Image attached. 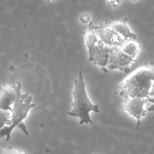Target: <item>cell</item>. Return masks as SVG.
Instances as JSON below:
<instances>
[{
  "instance_id": "6da1fadb",
  "label": "cell",
  "mask_w": 154,
  "mask_h": 154,
  "mask_svg": "<svg viewBox=\"0 0 154 154\" xmlns=\"http://www.w3.org/2000/svg\"><path fill=\"white\" fill-rule=\"evenodd\" d=\"M154 82V67L143 66L132 72L120 83V96L124 99L149 98Z\"/></svg>"
},
{
  "instance_id": "7a4b0ae2",
  "label": "cell",
  "mask_w": 154,
  "mask_h": 154,
  "mask_svg": "<svg viewBox=\"0 0 154 154\" xmlns=\"http://www.w3.org/2000/svg\"><path fill=\"white\" fill-rule=\"evenodd\" d=\"M75 87L72 92L74 101L72 110L68 112L71 116L77 117L80 119L79 125L93 124L90 116L91 111L99 113V106L91 102L86 90V85L81 70H80L78 79L75 81Z\"/></svg>"
},
{
  "instance_id": "3957f363",
  "label": "cell",
  "mask_w": 154,
  "mask_h": 154,
  "mask_svg": "<svg viewBox=\"0 0 154 154\" xmlns=\"http://www.w3.org/2000/svg\"><path fill=\"white\" fill-rule=\"evenodd\" d=\"M17 87V97L14 103L12 109V124L10 126H5L0 130V137H6V141L11 138L12 131L15 128H19L27 136L29 133L26 126L23 123L26 119L28 113L31 109L34 107L36 105L32 103V98L28 93L22 94L21 91V85L19 82Z\"/></svg>"
},
{
  "instance_id": "277c9868",
  "label": "cell",
  "mask_w": 154,
  "mask_h": 154,
  "mask_svg": "<svg viewBox=\"0 0 154 154\" xmlns=\"http://www.w3.org/2000/svg\"><path fill=\"white\" fill-rule=\"evenodd\" d=\"M137 60L124 53L120 47H111L106 68L110 70L119 69L125 73L131 71L130 66Z\"/></svg>"
},
{
  "instance_id": "5b68a950",
  "label": "cell",
  "mask_w": 154,
  "mask_h": 154,
  "mask_svg": "<svg viewBox=\"0 0 154 154\" xmlns=\"http://www.w3.org/2000/svg\"><path fill=\"white\" fill-rule=\"evenodd\" d=\"M149 98L128 97L124 98L121 106L122 110L137 119V127L141 126V119L146 115L145 105L149 101Z\"/></svg>"
},
{
  "instance_id": "8992f818",
  "label": "cell",
  "mask_w": 154,
  "mask_h": 154,
  "mask_svg": "<svg viewBox=\"0 0 154 154\" xmlns=\"http://www.w3.org/2000/svg\"><path fill=\"white\" fill-rule=\"evenodd\" d=\"M94 30L99 39L110 47H120L125 40L119 34L109 23L94 26Z\"/></svg>"
},
{
  "instance_id": "52a82bcc",
  "label": "cell",
  "mask_w": 154,
  "mask_h": 154,
  "mask_svg": "<svg viewBox=\"0 0 154 154\" xmlns=\"http://www.w3.org/2000/svg\"><path fill=\"white\" fill-rule=\"evenodd\" d=\"M111 48L99 40L89 54L90 61L106 70L105 67L107 66Z\"/></svg>"
},
{
  "instance_id": "ba28073f",
  "label": "cell",
  "mask_w": 154,
  "mask_h": 154,
  "mask_svg": "<svg viewBox=\"0 0 154 154\" xmlns=\"http://www.w3.org/2000/svg\"><path fill=\"white\" fill-rule=\"evenodd\" d=\"M17 97V86L3 84L0 87V109L11 111Z\"/></svg>"
},
{
  "instance_id": "9c48e42d",
  "label": "cell",
  "mask_w": 154,
  "mask_h": 154,
  "mask_svg": "<svg viewBox=\"0 0 154 154\" xmlns=\"http://www.w3.org/2000/svg\"><path fill=\"white\" fill-rule=\"evenodd\" d=\"M128 18H125L122 20L109 23L112 28L120 34L125 40H137V36L130 30L127 25Z\"/></svg>"
},
{
  "instance_id": "30bf717a",
  "label": "cell",
  "mask_w": 154,
  "mask_h": 154,
  "mask_svg": "<svg viewBox=\"0 0 154 154\" xmlns=\"http://www.w3.org/2000/svg\"><path fill=\"white\" fill-rule=\"evenodd\" d=\"M140 42L137 40H126L120 47L121 50L127 55L136 59L141 49Z\"/></svg>"
},
{
  "instance_id": "8fae6325",
  "label": "cell",
  "mask_w": 154,
  "mask_h": 154,
  "mask_svg": "<svg viewBox=\"0 0 154 154\" xmlns=\"http://www.w3.org/2000/svg\"><path fill=\"white\" fill-rule=\"evenodd\" d=\"M85 38V43L90 54L97 42L99 40L97 35L94 30V25L91 22L89 24L88 29L83 32Z\"/></svg>"
},
{
  "instance_id": "7c38bea8",
  "label": "cell",
  "mask_w": 154,
  "mask_h": 154,
  "mask_svg": "<svg viewBox=\"0 0 154 154\" xmlns=\"http://www.w3.org/2000/svg\"><path fill=\"white\" fill-rule=\"evenodd\" d=\"M11 112L0 109V130L5 126L12 124Z\"/></svg>"
},
{
  "instance_id": "4fadbf2b",
  "label": "cell",
  "mask_w": 154,
  "mask_h": 154,
  "mask_svg": "<svg viewBox=\"0 0 154 154\" xmlns=\"http://www.w3.org/2000/svg\"><path fill=\"white\" fill-rule=\"evenodd\" d=\"M4 154H29L21 150H16L12 146H9L4 151Z\"/></svg>"
},
{
  "instance_id": "5bb4252c",
  "label": "cell",
  "mask_w": 154,
  "mask_h": 154,
  "mask_svg": "<svg viewBox=\"0 0 154 154\" xmlns=\"http://www.w3.org/2000/svg\"><path fill=\"white\" fill-rule=\"evenodd\" d=\"M80 20L82 23H87L90 21V16L88 13H84L82 14L79 18Z\"/></svg>"
},
{
  "instance_id": "9a60e30c",
  "label": "cell",
  "mask_w": 154,
  "mask_h": 154,
  "mask_svg": "<svg viewBox=\"0 0 154 154\" xmlns=\"http://www.w3.org/2000/svg\"><path fill=\"white\" fill-rule=\"evenodd\" d=\"M149 101L152 102V105L151 106H150L149 108L148 109V110L149 111H154V98H149Z\"/></svg>"
},
{
  "instance_id": "2e32d148",
  "label": "cell",
  "mask_w": 154,
  "mask_h": 154,
  "mask_svg": "<svg viewBox=\"0 0 154 154\" xmlns=\"http://www.w3.org/2000/svg\"><path fill=\"white\" fill-rule=\"evenodd\" d=\"M154 96V82L152 85V88H151V91H150V93H149V97L150 96Z\"/></svg>"
},
{
  "instance_id": "e0dca14e",
  "label": "cell",
  "mask_w": 154,
  "mask_h": 154,
  "mask_svg": "<svg viewBox=\"0 0 154 154\" xmlns=\"http://www.w3.org/2000/svg\"><path fill=\"white\" fill-rule=\"evenodd\" d=\"M0 154H4V151L0 149Z\"/></svg>"
},
{
  "instance_id": "ac0fdd59",
  "label": "cell",
  "mask_w": 154,
  "mask_h": 154,
  "mask_svg": "<svg viewBox=\"0 0 154 154\" xmlns=\"http://www.w3.org/2000/svg\"><path fill=\"white\" fill-rule=\"evenodd\" d=\"M47 1H48V2H49L50 1H55V0H47Z\"/></svg>"
},
{
  "instance_id": "d6986e66",
  "label": "cell",
  "mask_w": 154,
  "mask_h": 154,
  "mask_svg": "<svg viewBox=\"0 0 154 154\" xmlns=\"http://www.w3.org/2000/svg\"><path fill=\"white\" fill-rule=\"evenodd\" d=\"M97 154V153H94V154Z\"/></svg>"
},
{
  "instance_id": "ffe728a7",
  "label": "cell",
  "mask_w": 154,
  "mask_h": 154,
  "mask_svg": "<svg viewBox=\"0 0 154 154\" xmlns=\"http://www.w3.org/2000/svg\"><path fill=\"white\" fill-rule=\"evenodd\" d=\"M133 1H135V0H133Z\"/></svg>"
}]
</instances>
